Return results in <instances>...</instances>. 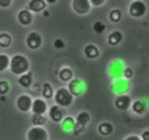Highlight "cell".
<instances>
[{
    "label": "cell",
    "instance_id": "cell-16",
    "mask_svg": "<svg viewBox=\"0 0 149 140\" xmlns=\"http://www.w3.org/2000/svg\"><path fill=\"white\" fill-rule=\"evenodd\" d=\"M122 39H123V34L120 31H114V33H111L109 36V43L111 46H116L118 43H120Z\"/></svg>",
    "mask_w": 149,
    "mask_h": 140
},
{
    "label": "cell",
    "instance_id": "cell-25",
    "mask_svg": "<svg viewBox=\"0 0 149 140\" xmlns=\"http://www.w3.org/2000/svg\"><path fill=\"white\" fill-rule=\"evenodd\" d=\"M42 93H43V97L45 98H51L52 96H54V92H52V88H51V85H50L49 83H46L43 85V92H42Z\"/></svg>",
    "mask_w": 149,
    "mask_h": 140
},
{
    "label": "cell",
    "instance_id": "cell-7",
    "mask_svg": "<svg viewBox=\"0 0 149 140\" xmlns=\"http://www.w3.org/2000/svg\"><path fill=\"white\" fill-rule=\"evenodd\" d=\"M26 43H28L29 49L37 50L38 47H41V45H42V38H41V36H39L38 33L33 31V33H30V34L28 36V38H26Z\"/></svg>",
    "mask_w": 149,
    "mask_h": 140
},
{
    "label": "cell",
    "instance_id": "cell-35",
    "mask_svg": "<svg viewBox=\"0 0 149 140\" xmlns=\"http://www.w3.org/2000/svg\"><path fill=\"white\" fill-rule=\"evenodd\" d=\"M47 3H49V4H54V3H56L58 0H46Z\"/></svg>",
    "mask_w": 149,
    "mask_h": 140
},
{
    "label": "cell",
    "instance_id": "cell-11",
    "mask_svg": "<svg viewBox=\"0 0 149 140\" xmlns=\"http://www.w3.org/2000/svg\"><path fill=\"white\" fill-rule=\"evenodd\" d=\"M46 8V0H30L29 1V10L31 12H41Z\"/></svg>",
    "mask_w": 149,
    "mask_h": 140
},
{
    "label": "cell",
    "instance_id": "cell-20",
    "mask_svg": "<svg viewBox=\"0 0 149 140\" xmlns=\"http://www.w3.org/2000/svg\"><path fill=\"white\" fill-rule=\"evenodd\" d=\"M9 56H7L5 54H0V72L5 71L8 67H9Z\"/></svg>",
    "mask_w": 149,
    "mask_h": 140
},
{
    "label": "cell",
    "instance_id": "cell-17",
    "mask_svg": "<svg viewBox=\"0 0 149 140\" xmlns=\"http://www.w3.org/2000/svg\"><path fill=\"white\" fill-rule=\"evenodd\" d=\"M59 77H60V80L62 81L68 83V81L72 80L73 73H72V71H71L70 68H63V70H60V72H59Z\"/></svg>",
    "mask_w": 149,
    "mask_h": 140
},
{
    "label": "cell",
    "instance_id": "cell-31",
    "mask_svg": "<svg viewBox=\"0 0 149 140\" xmlns=\"http://www.w3.org/2000/svg\"><path fill=\"white\" fill-rule=\"evenodd\" d=\"M90 4L92 5H95V7H100V5H102L103 3L106 1V0H89Z\"/></svg>",
    "mask_w": 149,
    "mask_h": 140
},
{
    "label": "cell",
    "instance_id": "cell-14",
    "mask_svg": "<svg viewBox=\"0 0 149 140\" xmlns=\"http://www.w3.org/2000/svg\"><path fill=\"white\" fill-rule=\"evenodd\" d=\"M84 52H85V56L89 58V59H95V58H98V55H100V50H98L94 45H88V46L85 47Z\"/></svg>",
    "mask_w": 149,
    "mask_h": 140
},
{
    "label": "cell",
    "instance_id": "cell-8",
    "mask_svg": "<svg viewBox=\"0 0 149 140\" xmlns=\"http://www.w3.org/2000/svg\"><path fill=\"white\" fill-rule=\"evenodd\" d=\"M33 21V15L29 9H22L18 12V22L21 25H30Z\"/></svg>",
    "mask_w": 149,
    "mask_h": 140
},
{
    "label": "cell",
    "instance_id": "cell-29",
    "mask_svg": "<svg viewBox=\"0 0 149 140\" xmlns=\"http://www.w3.org/2000/svg\"><path fill=\"white\" fill-rule=\"evenodd\" d=\"M54 46L56 47V49H63L65 45H64V41H62V39H56V41L54 42Z\"/></svg>",
    "mask_w": 149,
    "mask_h": 140
},
{
    "label": "cell",
    "instance_id": "cell-15",
    "mask_svg": "<svg viewBox=\"0 0 149 140\" xmlns=\"http://www.w3.org/2000/svg\"><path fill=\"white\" fill-rule=\"evenodd\" d=\"M31 83H33V77H31L30 73H22L21 75V77L18 79V84H20L21 86H24V88H29V86L31 85Z\"/></svg>",
    "mask_w": 149,
    "mask_h": 140
},
{
    "label": "cell",
    "instance_id": "cell-3",
    "mask_svg": "<svg viewBox=\"0 0 149 140\" xmlns=\"http://www.w3.org/2000/svg\"><path fill=\"white\" fill-rule=\"evenodd\" d=\"M145 13H147V5L141 0H135L131 4V7H130V15L132 17H136V18L143 17Z\"/></svg>",
    "mask_w": 149,
    "mask_h": 140
},
{
    "label": "cell",
    "instance_id": "cell-9",
    "mask_svg": "<svg viewBox=\"0 0 149 140\" xmlns=\"http://www.w3.org/2000/svg\"><path fill=\"white\" fill-rule=\"evenodd\" d=\"M31 110L34 114H45L47 110V105L43 100H36L31 104Z\"/></svg>",
    "mask_w": 149,
    "mask_h": 140
},
{
    "label": "cell",
    "instance_id": "cell-24",
    "mask_svg": "<svg viewBox=\"0 0 149 140\" xmlns=\"http://www.w3.org/2000/svg\"><path fill=\"white\" fill-rule=\"evenodd\" d=\"M73 127H74V120H73V118L67 117L64 120H63V128H64L65 131L73 130Z\"/></svg>",
    "mask_w": 149,
    "mask_h": 140
},
{
    "label": "cell",
    "instance_id": "cell-22",
    "mask_svg": "<svg viewBox=\"0 0 149 140\" xmlns=\"http://www.w3.org/2000/svg\"><path fill=\"white\" fill-rule=\"evenodd\" d=\"M132 110H134L136 114H143L145 111V104L143 101H136L132 104Z\"/></svg>",
    "mask_w": 149,
    "mask_h": 140
},
{
    "label": "cell",
    "instance_id": "cell-30",
    "mask_svg": "<svg viewBox=\"0 0 149 140\" xmlns=\"http://www.w3.org/2000/svg\"><path fill=\"white\" fill-rule=\"evenodd\" d=\"M12 3V0H0V7L1 8H8Z\"/></svg>",
    "mask_w": 149,
    "mask_h": 140
},
{
    "label": "cell",
    "instance_id": "cell-33",
    "mask_svg": "<svg viewBox=\"0 0 149 140\" xmlns=\"http://www.w3.org/2000/svg\"><path fill=\"white\" fill-rule=\"evenodd\" d=\"M144 140H149V131H145L144 134H143V136H141Z\"/></svg>",
    "mask_w": 149,
    "mask_h": 140
},
{
    "label": "cell",
    "instance_id": "cell-2",
    "mask_svg": "<svg viewBox=\"0 0 149 140\" xmlns=\"http://www.w3.org/2000/svg\"><path fill=\"white\" fill-rule=\"evenodd\" d=\"M55 101H56V104L59 106L67 107L73 102V94L70 92V89L62 88L55 93Z\"/></svg>",
    "mask_w": 149,
    "mask_h": 140
},
{
    "label": "cell",
    "instance_id": "cell-21",
    "mask_svg": "<svg viewBox=\"0 0 149 140\" xmlns=\"http://www.w3.org/2000/svg\"><path fill=\"white\" fill-rule=\"evenodd\" d=\"M10 42H12V38H10L9 34H7V33H1V34H0V47L10 46Z\"/></svg>",
    "mask_w": 149,
    "mask_h": 140
},
{
    "label": "cell",
    "instance_id": "cell-36",
    "mask_svg": "<svg viewBox=\"0 0 149 140\" xmlns=\"http://www.w3.org/2000/svg\"><path fill=\"white\" fill-rule=\"evenodd\" d=\"M43 16H46V17H47V16H49V10H45V12H43Z\"/></svg>",
    "mask_w": 149,
    "mask_h": 140
},
{
    "label": "cell",
    "instance_id": "cell-13",
    "mask_svg": "<svg viewBox=\"0 0 149 140\" xmlns=\"http://www.w3.org/2000/svg\"><path fill=\"white\" fill-rule=\"evenodd\" d=\"M84 91V85H82V81L80 80H72L70 84V92L73 94V96H79V94L82 93Z\"/></svg>",
    "mask_w": 149,
    "mask_h": 140
},
{
    "label": "cell",
    "instance_id": "cell-6",
    "mask_svg": "<svg viewBox=\"0 0 149 140\" xmlns=\"http://www.w3.org/2000/svg\"><path fill=\"white\" fill-rule=\"evenodd\" d=\"M31 104H33V101H31L30 96H28V94H22V96H20L17 98V102H16L17 107L24 113L29 111V110L31 109Z\"/></svg>",
    "mask_w": 149,
    "mask_h": 140
},
{
    "label": "cell",
    "instance_id": "cell-1",
    "mask_svg": "<svg viewBox=\"0 0 149 140\" xmlns=\"http://www.w3.org/2000/svg\"><path fill=\"white\" fill-rule=\"evenodd\" d=\"M9 67L12 73L15 75H22L29 70V60L24 55H15L9 62Z\"/></svg>",
    "mask_w": 149,
    "mask_h": 140
},
{
    "label": "cell",
    "instance_id": "cell-34",
    "mask_svg": "<svg viewBox=\"0 0 149 140\" xmlns=\"http://www.w3.org/2000/svg\"><path fill=\"white\" fill-rule=\"evenodd\" d=\"M140 138L139 136H128V138H127V140H139Z\"/></svg>",
    "mask_w": 149,
    "mask_h": 140
},
{
    "label": "cell",
    "instance_id": "cell-28",
    "mask_svg": "<svg viewBox=\"0 0 149 140\" xmlns=\"http://www.w3.org/2000/svg\"><path fill=\"white\" fill-rule=\"evenodd\" d=\"M93 28H94L95 33H103V31H105V25H103L102 22H100V21H97V22L94 24V26H93Z\"/></svg>",
    "mask_w": 149,
    "mask_h": 140
},
{
    "label": "cell",
    "instance_id": "cell-19",
    "mask_svg": "<svg viewBox=\"0 0 149 140\" xmlns=\"http://www.w3.org/2000/svg\"><path fill=\"white\" fill-rule=\"evenodd\" d=\"M76 122H77V123H80V125H82V126L88 125V123L90 122V115L88 114L86 111L80 113V114L77 115V118H76Z\"/></svg>",
    "mask_w": 149,
    "mask_h": 140
},
{
    "label": "cell",
    "instance_id": "cell-27",
    "mask_svg": "<svg viewBox=\"0 0 149 140\" xmlns=\"http://www.w3.org/2000/svg\"><path fill=\"white\" fill-rule=\"evenodd\" d=\"M8 92H9V84L7 83V81H0V94L1 96H4V94H7Z\"/></svg>",
    "mask_w": 149,
    "mask_h": 140
},
{
    "label": "cell",
    "instance_id": "cell-12",
    "mask_svg": "<svg viewBox=\"0 0 149 140\" xmlns=\"http://www.w3.org/2000/svg\"><path fill=\"white\" fill-rule=\"evenodd\" d=\"M131 105V98L128 96H119L115 101V106L119 110H127Z\"/></svg>",
    "mask_w": 149,
    "mask_h": 140
},
{
    "label": "cell",
    "instance_id": "cell-18",
    "mask_svg": "<svg viewBox=\"0 0 149 140\" xmlns=\"http://www.w3.org/2000/svg\"><path fill=\"white\" fill-rule=\"evenodd\" d=\"M98 131H100V134L107 136L113 132V125H111V123H107V122L101 123V125L98 126Z\"/></svg>",
    "mask_w": 149,
    "mask_h": 140
},
{
    "label": "cell",
    "instance_id": "cell-23",
    "mask_svg": "<svg viewBox=\"0 0 149 140\" xmlns=\"http://www.w3.org/2000/svg\"><path fill=\"white\" fill-rule=\"evenodd\" d=\"M31 122L34 126H42L46 123V118L43 117V114H34L31 118Z\"/></svg>",
    "mask_w": 149,
    "mask_h": 140
},
{
    "label": "cell",
    "instance_id": "cell-10",
    "mask_svg": "<svg viewBox=\"0 0 149 140\" xmlns=\"http://www.w3.org/2000/svg\"><path fill=\"white\" fill-rule=\"evenodd\" d=\"M49 115H50V119L51 120H54V122H60V120L63 119V110L59 107V105H55V106L50 107Z\"/></svg>",
    "mask_w": 149,
    "mask_h": 140
},
{
    "label": "cell",
    "instance_id": "cell-32",
    "mask_svg": "<svg viewBox=\"0 0 149 140\" xmlns=\"http://www.w3.org/2000/svg\"><path fill=\"white\" fill-rule=\"evenodd\" d=\"M132 70L131 68H126V70H124V77L126 79H131L132 77Z\"/></svg>",
    "mask_w": 149,
    "mask_h": 140
},
{
    "label": "cell",
    "instance_id": "cell-26",
    "mask_svg": "<svg viewBox=\"0 0 149 140\" xmlns=\"http://www.w3.org/2000/svg\"><path fill=\"white\" fill-rule=\"evenodd\" d=\"M109 17H110V20L113 21V22H119L122 18V12L119 9H114L110 12V16H109Z\"/></svg>",
    "mask_w": 149,
    "mask_h": 140
},
{
    "label": "cell",
    "instance_id": "cell-4",
    "mask_svg": "<svg viewBox=\"0 0 149 140\" xmlns=\"http://www.w3.org/2000/svg\"><path fill=\"white\" fill-rule=\"evenodd\" d=\"M72 7L74 12L79 13V15H86L90 12L92 4H90L89 0H73Z\"/></svg>",
    "mask_w": 149,
    "mask_h": 140
},
{
    "label": "cell",
    "instance_id": "cell-5",
    "mask_svg": "<svg viewBox=\"0 0 149 140\" xmlns=\"http://www.w3.org/2000/svg\"><path fill=\"white\" fill-rule=\"evenodd\" d=\"M47 132L41 126H34L28 134V140H46Z\"/></svg>",
    "mask_w": 149,
    "mask_h": 140
}]
</instances>
